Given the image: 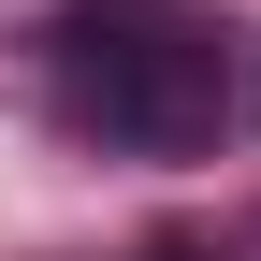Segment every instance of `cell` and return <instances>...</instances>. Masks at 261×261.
Wrapping results in <instances>:
<instances>
[{
	"label": "cell",
	"instance_id": "1",
	"mask_svg": "<svg viewBox=\"0 0 261 261\" xmlns=\"http://www.w3.org/2000/svg\"><path fill=\"white\" fill-rule=\"evenodd\" d=\"M58 44H73V102L116 130V145H203L218 130V29H189V15H160V0H87L73 29H58Z\"/></svg>",
	"mask_w": 261,
	"mask_h": 261
},
{
	"label": "cell",
	"instance_id": "2",
	"mask_svg": "<svg viewBox=\"0 0 261 261\" xmlns=\"http://www.w3.org/2000/svg\"><path fill=\"white\" fill-rule=\"evenodd\" d=\"M247 102H261V87H247Z\"/></svg>",
	"mask_w": 261,
	"mask_h": 261
}]
</instances>
